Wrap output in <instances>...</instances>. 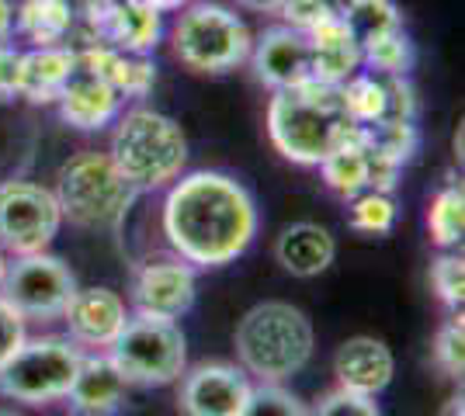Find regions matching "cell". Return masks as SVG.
<instances>
[{
    "mask_svg": "<svg viewBox=\"0 0 465 416\" xmlns=\"http://www.w3.org/2000/svg\"><path fill=\"white\" fill-rule=\"evenodd\" d=\"M240 7H247V11H257V15H272V11H278L285 0H236Z\"/></svg>",
    "mask_w": 465,
    "mask_h": 416,
    "instance_id": "obj_38",
    "label": "cell"
},
{
    "mask_svg": "<svg viewBox=\"0 0 465 416\" xmlns=\"http://www.w3.org/2000/svg\"><path fill=\"white\" fill-rule=\"evenodd\" d=\"M133 305L143 316L181 319L194 305V271L188 260H150L136 271Z\"/></svg>",
    "mask_w": 465,
    "mask_h": 416,
    "instance_id": "obj_13",
    "label": "cell"
},
{
    "mask_svg": "<svg viewBox=\"0 0 465 416\" xmlns=\"http://www.w3.org/2000/svg\"><path fill=\"white\" fill-rule=\"evenodd\" d=\"M348 4L351 0H285L278 11H282V18L289 21L292 28L310 32L323 21H341Z\"/></svg>",
    "mask_w": 465,
    "mask_h": 416,
    "instance_id": "obj_32",
    "label": "cell"
},
{
    "mask_svg": "<svg viewBox=\"0 0 465 416\" xmlns=\"http://www.w3.org/2000/svg\"><path fill=\"white\" fill-rule=\"evenodd\" d=\"M80 347L63 337L25 340L15 354L0 364V396L25 406H45L66 399L80 372Z\"/></svg>",
    "mask_w": 465,
    "mask_h": 416,
    "instance_id": "obj_8",
    "label": "cell"
},
{
    "mask_svg": "<svg viewBox=\"0 0 465 416\" xmlns=\"http://www.w3.org/2000/svg\"><path fill=\"white\" fill-rule=\"evenodd\" d=\"M63 226L56 195L32 180L0 184V250L25 257L42 254Z\"/></svg>",
    "mask_w": 465,
    "mask_h": 416,
    "instance_id": "obj_9",
    "label": "cell"
},
{
    "mask_svg": "<svg viewBox=\"0 0 465 416\" xmlns=\"http://www.w3.org/2000/svg\"><path fill=\"white\" fill-rule=\"evenodd\" d=\"M396 372V361L382 340L375 337H351L341 343L333 357V375L341 389L361 392V396H379L386 392Z\"/></svg>",
    "mask_w": 465,
    "mask_h": 416,
    "instance_id": "obj_14",
    "label": "cell"
},
{
    "mask_svg": "<svg viewBox=\"0 0 465 416\" xmlns=\"http://www.w3.org/2000/svg\"><path fill=\"white\" fill-rule=\"evenodd\" d=\"M306 35L312 42V83L341 87L361 70V45L354 42L344 21H323Z\"/></svg>",
    "mask_w": 465,
    "mask_h": 416,
    "instance_id": "obj_20",
    "label": "cell"
},
{
    "mask_svg": "<svg viewBox=\"0 0 465 416\" xmlns=\"http://www.w3.org/2000/svg\"><path fill=\"white\" fill-rule=\"evenodd\" d=\"M11 32H15V7L11 0H0V42H7Z\"/></svg>",
    "mask_w": 465,
    "mask_h": 416,
    "instance_id": "obj_37",
    "label": "cell"
},
{
    "mask_svg": "<svg viewBox=\"0 0 465 416\" xmlns=\"http://www.w3.org/2000/svg\"><path fill=\"white\" fill-rule=\"evenodd\" d=\"M163 233L181 260L223 267L251 247L257 205L236 178L198 170L171 188L163 201Z\"/></svg>",
    "mask_w": 465,
    "mask_h": 416,
    "instance_id": "obj_1",
    "label": "cell"
},
{
    "mask_svg": "<svg viewBox=\"0 0 465 416\" xmlns=\"http://www.w3.org/2000/svg\"><path fill=\"white\" fill-rule=\"evenodd\" d=\"M333 254H337V243L316 222H295L274 243V257H278V264L292 277L323 275L330 264H333Z\"/></svg>",
    "mask_w": 465,
    "mask_h": 416,
    "instance_id": "obj_21",
    "label": "cell"
},
{
    "mask_svg": "<svg viewBox=\"0 0 465 416\" xmlns=\"http://www.w3.org/2000/svg\"><path fill=\"white\" fill-rule=\"evenodd\" d=\"M351 226L358 233L369 237H382L396 226V201L382 195V191H361L358 198H351Z\"/></svg>",
    "mask_w": 465,
    "mask_h": 416,
    "instance_id": "obj_29",
    "label": "cell"
},
{
    "mask_svg": "<svg viewBox=\"0 0 465 416\" xmlns=\"http://www.w3.org/2000/svg\"><path fill=\"white\" fill-rule=\"evenodd\" d=\"M112 364L129 385H171L188 368V343L174 319L136 313L112 340Z\"/></svg>",
    "mask_w": 465,
    "mask_h": 416,
    "instance_id": "obj_6",
    "label": "cell"
},
{
    "mask_svg": "<svg viewBox=\"0 0 465 416\" xmlns=\"http://www.w3.org/2000/svg\"><path fill=\"white\" fill-rule=\"evenodd\" d=\"M118 104H122V98L115 91L77 63L74 77L66 80V87L59 94V115L66 125H74L80 132H94V129H104L115 119Z\"/></svg>",
    "mask_w": 465,
    "mask_h": 416,
    "instance_id": "obj_17",
    "label": "cell"
},
{
    "mask_svg": "<svg viewBox=\"0 0 465 416\" xmlns=\"http://www.w3.org/2000/svg\"><path fill=\"white\" fill-rule=\"evenodd\" d=\"M320 170H323V184L337 198L351 201L358 198L361 191H369V153H365V146L358 139L341 146V150H333L320 163Z\"/></svg>",
    "mask_w": 465,
    "mask_h": 416,
    "instance_id": "obj_24",
    "label": "cell"
},
{
    "mask_svg": "<svg viewBox=\"0 0 465 416\" xmlns=\"http://www.w3.org/2000/svg\"><path fill=\"white\" fill-rule=\"evenodd\" d=\"M70 24H74L70 0H25L15 18V28L35 45H63Z\"/></svg>",
    "mask_w": 465,
    "mask_h": 416,
    "instance_id": "obj_23",
    "label": "cell"
},
{
    "mask_svg": "<svg viewBox=\"0 0 465 416\" xmlns=\"http://www.w3.org/2000/svg\"><path fill=\"white\" fill-rule=\"evenodd\" d=\"M310 416H379V406H375V396H361V392L337 385L333 392H327L316 402Z\"/></svg>",
    "mask_w": 465,
    "mask_h": 416,
    "instance_id": "obj_34",
    "label": "cell"
},
{
    "mask_svg": "<svg viewBox=\"0 0 465 416\" xmlns=\"http://www.w3.org/2000/svg\"><path fill=\"white\" fill-rule=\"evenodd\" d=\"M160 32H163L160 11L146 0H118V4H108L101 15V39H104L101 45H112L129 56L153 53Z\"/></svg>",
    "mask_w": 465,
    "mask_h": 416,
    "instance_id": "obj_16",
    "label": "cell"
},
{
    "mask_svg": "<svg viewBox=\"0 0 465 416\" xmlns=\"http://www.w3.org/2000/svg\"><path fill=\"white\" fill-rule=\"evenodd\" d=\"M18 77H21V53L15 45L0 42V98H15L18 94Z\"/></svg>",
    "mask_w": 465,
    "mask_h": 416,
    "instance_id": "obj_36",
    "label": "cell"
},
{
    "mask_svg": "<svg viewBox=\"0 0 465 416\" xmlns=\"http://www.w3.org/2000/svg\"><path fill=\"white\" fill-rule=\"evenodd\" d=\"M430 285L438 298L445 302L451 313H462V298H465V260L455 254H445L430 264Z\"/></svg>",
    "mask_w": 465,
    "mask_h": 416,
    "instance_id": "obj_33",
    "label": "cell"
},
{
    "mask_svg": "<svg viewBox=\"0 0 465 416\" xmlns=\"http://www.w3.org/2000/svg\"><path fill=\"white\" fill-rule=\"evenodd\" d=\"M441 416H462V396L448 399V406L441 410Z\"/></svg>",
    "mask_w": 465,
    "mask_h": 416,
    "instance_id": "obj_40",
    "label": "cell"
},
{
    "mask_svg": "<svg viewBox=\"0 0 465 416\" xmlns=\"http://www.w3.org/2000/svg\"><path fill=\"white\" fill-rule=\"evenodd\" d=\"M74 70H77V53L70 45H35L32 53H21L18 94L32 104L59 101Z\"/></svg>",
    "mask_w": 465,
    "mask_h": 416,
    "instance_id": "obj_19",
    "label": "cell"
},
{
    "mask_svg": "<svg viewBox=\"0 0 465 416\" xmlns=\"http://www.w3.org/2000/svg\"><path fill=\"white\" fill-rule=\"evenodd\" d=\"M70 337L84 347H112L118 330L125 326V302L108 288H84L74 292L70 305L63 309Z\"/></svg>",
    "mask_w": 465,
    "mask_h": 416,
    "instance_id": "obj_15",
    "label": "cell"
},
{
    "mask_svg": "<svg viewBox=\"0 0 465 416\" xmlns=\"http://www.w3.org/2000/svg\"><path fill=\"white\" fill-rule=\"evenodd\" d=\"M56 205L80 229H115L136 201V188L118 174L108 153H77L56 174Z\"/></svg>",
    "mask_w": 465,
    "mask_h": 416,
    "instance_id": "obj_5",
    "label": "cell"
},
{
    "mask_svg": "<svg viewBox=\"0 0 465 416\" xmlns=\"http://www.w3.org/2000/svg\"><path fill=\"white\" fill-rule=\"evenodd\" d=\"M341 98H344V108L348 115L358 125H375L382 121L386 115V104H389V87L386 77H375V73H354L341 83Z\"/></svg>",
    "mask_w": 465,
    "mask_h": 416,
    "instance_id": "obj_27",
    "label": "cell"
},
{
    "mask_svg": "<svg viewBox=\"0 0 465 416\" xmlns=\"http://www.w3.org/2000/svg\"><path fill=\"white\" fill-rule=\"evenodd\" d=\"M251 399V382L240 368L213 361L181 378L177 406L184 416H240Z\"/></svg>",
    "mask_w": 465,
    "mask_h": 416,
    "instance_id": "obj_11",
    "label": "cell"
},
{
    "mask_svg": "<svg viewBox=\"0 0 465 416\" xmlns=\"http://www.w3.org/2000/svg\"><path fill=\"white\" fill-rule=\"evenodd\" d=\"M108 157L136 191H153L171 184L188 163V139L174 119L136 108L118 121Z\"/></svg>",
    "mask_w": 465,
    "mask_h": 416,
    "instance_id": "obj_4",
    "label": "cell"
},
{
    "mask_svg": "<svg viewBox=\"0 0 465 416\" xmlns=\"http://www.w3.org/2000/svg\"><path fill=\"white\" fill-rule=\"evenodd\" d=\"M21 343H25V316L15 313V309L0 298V364L18 351Z\"/></svg>",
    "mask_w": 465,
    "mask_h": 416,
    "instance_id": "obj_35",
    "label": "cell"
},
{
    "mask_svg": "<svg viewBox=\"0 0 465 416\" xmlns=\"http://www.w3.org/2000/svg\"><path fill=\"white\" fill-rule=\"evenodd\" d=\"M236 354L261 382H285L312 357V323L289 302H261L236 326Z\"/></svg>",
    "mask_w": 465,
    "mask_h": 416,
    "instance_id": "obj_3",
    "label": "cell"
},
{
    "mask_svg": "<svg viewBox=\"0 0 465 416\" xmlns=\"http://www.w3.org/2000/svg\"><path fill=\"white\" fill-rule=\"evenodd\" d=\"M77 292V277L59 257L25 254L4 267L0 298L25 319H56Z\"/></svg>",
    "mask_w": 465,
    "mask_h": 416,
    "instance_id": "obj_10",
    "label": "cell"
},
{
    "mask_svg": "<svg viewBox=\"0 0 465 416\" xmlns=\"http://www.w3.org/2000/svg\"><path fill=\"white\" fill-rule=\"evenodd\" d=\"M413 60H417V53L403 28L386 32L361 45V66H369V73L375 77H407L413 70Z\"/></svg>",
    "mask_w": 465,
    "mask_h": 416,
    "instance_id": "obj_25",
    "label": "cell"
},
{
    "mask_svg": "<svg viewBox=\"0 0 465 416\" xmlns=\"http://www.w3.org/2000/svg\"><path fill=\"white\" fill-rule=\"evenodd\" d=\"M268 136L285 160L320 167L333 150L358 139V121L348 115L341 87L299 83L289 91H274L268 104Z\"/></svg>",
    "mask_w": 465,
    "mask_h": 416,
    "instance_id": "obj_2",
    "label": "cell"
},
{
    "mask_svg": "<svg viewBox=\"0 0 465 416\" xmlns=\"http://www.w3.org/2000/svg\"><path fill=\"white\" fill-rule=\"evenodd\" d=\"M240 416H310V410L278 382H261L257 389H251V399Z\"/></svg>",
    "mask_w": 465,
    "mask_h": 416,
    "instance_id": "obj_31",
    "label": "cell"
},
{
    "mask_svg": "<svg viewBox=\"0 0 465 416\" xmlns=\"http://www.w3.org/2000/svg\"><path fill=\"white\" fill-rule=\"evenodd\" d=\"M253 77L272 91H289L299 83H312V42L299 28H272L251 49Z\"/></svg>",
    "mask_w": 465,
    "mask_h": 416,
    "instance_id": "obj_12",
    "label": "cell"
},
{
    "mask_svg": "<svg viewBox=\"0 0 465 416\" xmlns=\"http://www.w3.org/2000/svg\"><path fill=\"white\" fill-rule=\"evenodd\" d=\"M4 267H7V260H4V250H0V277H4Z\"/></svg>",
    "mask_w": 465,
    "mask_h": 416,
    "instance_id": "obj_41",
    "label": "cell"
},
{
    "mask_svg": "<svg viewBox=\"0 0 465 416\" xmlns=\"http://www.w3.org/2000/svg\"><path fill=\"white\" fill-rule=\"evenodd\" d=\"M125 389L129 382L112 364V357H84L66 399L77 416H112L122 410Z\"/></svg>",
    "mask_w": 465,
    "mask_h": 416,
    "instance_id": "obj_18",
    "label": "cell"
},
{
    "mask_svg": "<svg viewBox=\"0 0 465 416\" xmlns=\"http://www.w3.org/2000/svg\"><path fill=\"white\" fill-rule=\"evenodd\" d=\"M341 21L348 24V32L354 35L358 45L379 39V35H386V32L403 28L400 7H396L392 0H351Z\"/></svg>",
    "mask_w": 465,
    "mask_h": 416,
    "instance_id": "obj_28",
    "label": "cell"
},
{
    "mask_svg": "<svg viewBox=\"0 0 465 416\" xmlns=\"http://www.w3.org/2000/svg\"><path fill=\"white\" fill-rule=\"evenodd\" d=\"M77 63L84 70H91L97 80H104L118 98H143L156 80L153 63H146L143 56L118 53L112 45H91V49L77 53Z\"/></svg>",
    "mask_w": 465,
    "mask_h": 416,
    "instance_id": "obj_22",
    "label": "cell"
},
{
    "mask_svg": "<svg viewBox=\"0 0 465 416\" xmlns=\"http://www.w3.org/2000/svg\"><path fill=\"white\" fill-rule=\"evenodd\" d=\"M150 7L156 11H174V7H184V4H192V0H146Z\"/></svg>",
    "mask_w": 465,
    "mask_h": 416,
    "instance_id": "obj_39",
    "label": "cell"
},
{
    "mask_svg": "<svg viewBox=\"0 0 465 416\" xmlns=\"http://www.w3.org/2000/svg\"><path fill=\"white\" fill-rule=\"evenodd\" d=\"M427 229H430L434 247H441V250H451V247L462 243V233H465L462 184H448V188H441V191L434 195L430 212H427Z\"/></svg>",
    "mask_w": 465,
    "mask_h": 416,
    "instance_id": "obj_26",
    "label": "cell"
},
{
    "mask_svg": "<svg viewBox=\"0 0 465 416\" xmlns=\"http://www.w3.org/2000/svg\"><path fill=\"white\" fill-rule=\"evenodd\" d=\"M251 49V28L223 4H192L174 24V56L194 73H230Z\"/></svg>",
    "mask_w": 465,
    "mask_h": 416,
    "instance_id": "obj_7",
    "label": "cell"
},
{
    "mask_svg": "<svg viewBox=\"0 0 465 416\" xmlns=\"http://www.w3.org/2000/svg\"><path fill=\"white\" fill-rule=\"evenodd\" d=\"M434 364L448 378H462L465 372V319L462 313H451L445 326L434 337Z\"/></svg>",
    "mask_w": 465,
    "mask_h": 416,
    "instance_id": "obj_30",
    "label": "cell"
}]
</instances>
